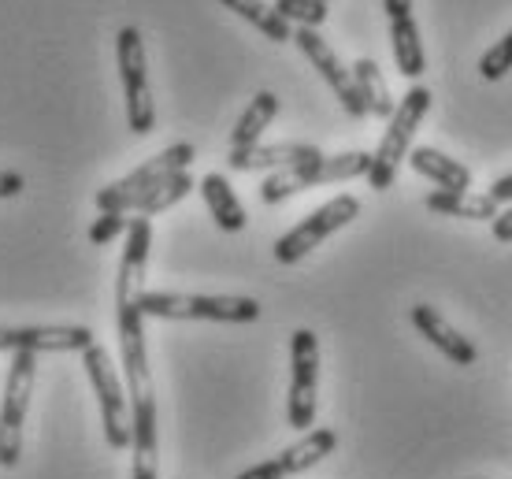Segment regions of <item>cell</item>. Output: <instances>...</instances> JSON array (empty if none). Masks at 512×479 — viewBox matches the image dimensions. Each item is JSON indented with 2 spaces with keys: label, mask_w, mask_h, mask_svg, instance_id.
Instances as JSON below:
<instances>
[{
  "label": "cell",
  "mask_w": 512,
  "mask_h": 479,
  "mask_svg": "<svg viewBox=\"0 0 512 479\" xmlns=\"http://www.w3.org/2000/svg\"><path fill=\"white\" fill-rule=\"evenodd\" d=\"M149 246H153V220L134 216L127 227V246L116 275V331L119 357H123V379H127L130 402V450H134V479H156V394L153 372H149V350H145V327H141V290H145V268H149Z\"/></svg>",
  "instance_id": "cell-1"
},
{
  "label": "cell",
  "mask_w": 512,
  "mask_h": 479,
  "mask_svg": "<svg viewBox=\"0 0 512 479\" xmlns=\"http://www.w3.org/2000/svg\"><path fill=\"white\" fill-rule=\"evenodd\" d=\"M141 316L156 320H212V324H253L260 320V301L238 294H171L141 290Z\"/></svg>",
  "instance_id": "cell-2"
},
{
  "label": "cell",
  "mask_w": 512,
  "mask_h": 479,
  "mask_svg": "<svg viewBox=\"0 0 512 479\" xmlns=\"http://www.w3.org/2000/svg\"><path fill=\"white\" fill-rule=\"evenodd\" d=\"M427 112H431V90H427V86H412V90L401 97V104L394 108L383 142H379V149L372 153V168H368V186H372V190L383 194V190L394 186L397 168H401V160L409 156L412 138H416V130H420Z\"/></svg>",
  "instance_id": "cell-3"
},
{
  "label": "cell",
  "mask_w": 512,
  "mask_h": 479,
  "mask_svg": "<svg viewBox=\"0 0 512 479\" xmlns=\"http://www.w3.org/2000/svg\"><path fill=\"white\" fill-rule=\"evenodd\" d=\"M368 168H372V153L316 156V160H308V164H297V168L268 175V182L260 186V201H264V205H279V201L301 194V190H312V186L360 179V175H368Z\"/></svg>",
  "instance_id": "cell-4"
},
{
  "label": "cell",
  "mask_w": 512,
  "mask_h": 479,
  "mask_svg": "<svg viewBox=\"0 0 512 479\" xmlns=\"http://www.w3.org/2000/svg\"><path fill=\"white\" fill-rule=\"evenodd\" d=\"M38 376V353H15L0 398V468H15L23 457V420L34 394Z\"/></svg>",
  "instance_id": "cell-5"
},
{
  "label": "cell",
  "mask_w": 512,
  "mask_h": 479,
  "mask_svg": "<svg viewBox=\"0 0 512 479\" xmlns=\"http://www.w3.org/2000/svg\"><path fill=\"white\" fill-rule=\"evenodd\" d=\"M116 64L127 93V127L134 134H149L156 127V104L149 93V60L138 26H123L116 34Z\"/></svg>",
  "instance_id": "cell-6"
},
{
  "label": "cell",
  "mask_w": 512,
  "mask_h": 479,
  "mask_svg": "<svg viewBox=\"0 0 512 479\" xmlns=\"http://www.w3.org/2000/svg\"><path fill=\"white\" fill-rule=\"evenodd\" d=\"M316 390H320V338L308 327L290 335V402L286 420L294 431H312L316 424Z\"/></svg>",
  "instance_id": "cell-7"
},
{
  "label": "cell",
  "mask_w": 512,
  "mask_h": 479,
  "mask_svg": "<svg viewBox=\"0 0 512 479\" xmlns=\"http://www.w3.org/2000/svg\"><path fill=\"white\" fill-rule=\"evenodd\" d=\"M82 364H86V376H90L93 390H97V402H101V428L104 442L112 450H127L130 446V402L127 387L119 383L112 357L104 346L93 342L90 350H82Z\"/></svg>",
  "instance_id": "cell-8"
},
{
  "label": "cell",
  "mask_w": 512,
  "mask_h": 479,
  "mask_svg": "<svg viewBox=\"0 0 512 479\" xmlns=\"http://www.w3.org/2000/svg\"><path fill=\"white\" fill-rule=\"evenodd\" d=\"M357 216H360V201L353 194L331 197V201L316 208L308 220L297 223L294 231L282 234L279 242H275V260H279V264H297V260H305L320 242H327L334 231L349 227Z\"/></svg>",
  "instance_id": "cell-9"
},
{
  "label": "cell",
  "mask_w": 512,
  "mask_h": 479,
  "mask_svg": "<svg viewBox=\"0 0 512 479\" xmlns=\"http://www.w3.org/2000/svg\"><path fill=\"white\" fill-rule=\"evenodd\" d=\"M193 156H197V149H193L190 142L167 145L164 153L149 156L141 168L130 171L127 179H119V182H112V186L97 190L93 205L101 208V212H108V208L116 205V201H123V197H134V194H141V190H149V186H160V182L171 179V175H179V171H190Z\"/></svg>",
  "instance_id": "cell-10"
},
{
  "label": "cell",
  "mask_w": 512,
  "mask_h": 479,
  "mask_svg": "<svg viewBox=\"0 0 512 479\" xmlns=\"http://www.w3.org/2000/svg\"><path fill=\"white\" fill-rule=\"evenodd\" d=\"M297 41V49L305 52V60L316 71H320V78L327 82L334 90V97L342 101V108H346L353 119H364L368 116V108H364V101H360V93H357V82H353V71H349L342 60H338V52L327 45V41L316 34V30H308V26H297L294 30V38Z\"/></svg>",
  "instance_id": "cell-11"
},
{
  "label": "cell",
  "mask_w": 512,
  "mask_h": 479,
  "mask_svg": "<svg viewBox=\"0 0 512 479\" xmlns=\"http://www.w3.org/2000/svg\"><path fill=\"white\" fill-rule=\"evenodd\" d=\"M93 346V331L78 324L60 327H0V353H82Z\"/></svg>",
  "instance_id": "cell-12"
},
{
  "label": "cell",
  "mask_w": 512,
  "mask_h": 479,
  "mask_svg": "<svg viewBox=\"0 0 512 479\" xmlns=\"http://www.w3.org/2000/svg\"><path fill=\"white\" fill-rule=\"evenodd\" d=\"M334 446H338V435L331 428H312L305 431V439L294 442V446H286L279 457H271V461H260V465L245 468L238 479H290L297 472H308L312 465H320L323 457L334 454Z\"/></svg>",
  "instance_id": "cell-13"
},
{
  "label": "cell",
  "mask_w": 512,
  "mask_h": 479,
  "mask_svg": "<svg viewBox=\"0 0 512 479\" xmlns=\"http://www.w3.org/2000/svg\"><path fill=\"white\" fill-rule=\"evenodd\" d=\"M409 316H412V327H416V331H420V335L427 338V342H431L446 361L461 364V368H468V364L479 361V350H475L472 342H468L457 327L449 324L435 305H412Z\"/></svg>",
  "instance_id": "cell-14"
},
{
  "label": "cell",
  "mask_w": 512,
  "mask_h": 479,
  "mask_svg": "<svg viewBox=\"0 0 512 479\" xmlns=\"http://www.w3.org/2000/svg\"><path fill=\"white\" fill-rule=\"evenodd\" d=\"M323 156L316 145L305 142H279V145H249V149H231L227 164L231 171H286L297 164H308Z\"/></svg>",
  "instance_id": "cell-15"
},
{
  "label": "cell",
  "mask_w": 512,
  "mask_h": 479,
  "mask_svg": "<svg viewBox=\"0 0 512 479\" xmlns=\"http://www.w3.org/2000/svg\"><path fill=\"white\" fill-rule=\"evenodd\" d=\"M193 186V175L190 171H179V175H171V179H164L160 186H149V190H141V194L134 197H123V201H116V205L108 208V212H138V216H160V212H167V208H175L182 201V197L190 194Z\"/></svg>",
  "instance_id": "cell-16"
},
{
  "label": "cell",
  "mask_w": 512,
  "mask_h": 479,
  "mask_svg": "<svg viewBox=\"0 0 512 479\" xmlns=\"http://www.w3.org/2000/svg\"><path fill=\"white\" fill-rule=\"evenodd\" d=\"M409 164L416 175L435 182L438 190H468V186H472V171L464 168L457 156L438 153V149H431V145L409 149Z\"/></svg>",
  "instance_id": "cell-17"
},
{
  "label": "cell",
  "mask_w": 512,
  "mask_h": 479,
  "mask_svg": "<svg viewBox=\"0 0 512 479\" xmlns=\"http://www.w3.org/2000/svg\"><path fill=\"white\" fill-rule=\"evenodd\" d=\"M197 190H201V197H205V205H208V212H212V220L223 227V231H231V234H238L245 227V208H242V201H238V194H234V186L223 175H205V179L197 182Z\"/></svg>",
  "instance_id": "cell-18"
},
{
  "label": "cell",
  "mask_w": 512,
  "mask_h": 479,
  "mask_svg": "<svg viewBox=\"0 0 512 479\" xmlns=\"http://www.w3.org/2000/svg\"><path fill=\"white\" fill-rule=\"evenodd\" d=\"M423 205L438 216H457V220H494L498 201L490 194H472V190H435L427 194Z\"/></svg>",
  "instance_id": "cell-19"
},
{
  "label": "cell",
  "mask_w": 512,
  "mask_h": 479,
  "mask_svg": "<svg viewBox=\"0 0 512 479\" xmlns=\"http://www.w3.org/2000/svg\"><path fill=\"white\" fill-rule=\"evenodd\" d=\"M390 45H394L397 71H401L405 78H420L423 67H427V56H423L420 26H416L412 15H405V19H390Z\"/></svg>",
  "instance_id": "cell-20"
},
{
  "label": "cell",
  "mask_w": 512,
  "mask_h": 479,
  "mask_svg": "<svg viewBox=\"0 0 512 479\" xmlns=\"http://www.w3.org/2000/svg\"><path fill=\"white\" fill-rule=\"evenodd\" d=\"M279 116V97L268 90H260L249 101V108L242 112L238 127L231 130V149H249V145H260V134L271 127V119Z\"/></svg>",
  "instance_id": "cell-21"
},
{
  "label": "cell",
  "mask_w": 512,
  "mask_h": 479,
  "mask_svg": "<svg viewBox=\"0 0 512 479\" xmlns=\"http://www.w3.org/2000/svg\"><path fill=\"white\" fill-rule=\"evenodd\" d=\"M353 82H357V93L364 108H368V116H379V119H390L394 116V97H390V86H386L383 71L375 60H357L353 64Z\"/></svg>",
  "instance_id": "cell-22"
},
{
  "label": "cell",
  "mask_w": 512,
  "mask_h": 479,
  "mask_svg": "<svg viewBox=\"0 0 512 479\" xmlns=\"http://www.w3.org/2000/svg\"><path fill=\"white\" fill-rule=\"evenodd\" d=\"M223 8H231L234 15H242L245 23H253L264 38L271 41H290L294 38V30H290V23L282 19L271 4H264V0H219Z\"/></svg>",
  "instance_id": "cell-23"
},
{
  "label": "cell",
  "mask_w": 512,
  "mask_h": 479,
  "mask_svg": "<svg viewBox=\"0 0 512 479\" xmlns=\"http://www.w3.org/2000/svg\"><path fill=\"white\" fill-rule=\"evenodd\" d=\"M271 8H275L286 23L308 26V30H316L320 23H327V4H323V0H275Z\"/></svg>",
  "instance_id": "cell-24"
},
{
  "label": "cell",
  "mask_w": 512,
  "mask_h": 479,
  "mask_svg": "<svg viewBox=\"0 0 512 479\" xmlns=\"http://www.w3.org/2000/svg\"><path fill=\"white\" fill-rule=\"evenodd\" d=\"M509 71H512V30L498 45H490V49L479 56V75L487 78V82H498V78H505Z\"/></svg>",
  "instance_id": "cell-25"
},
{
  "label": "cell",
  "mask_w": 512,
  "mask_h": 479,
  "mask_svg": "<svg viewBox=\"0 0 512 479\" xmlns=\"http://www.w3.org/2000/svg\"><path fill=\"white\" fill-rule=\"evenodd\" d=\"M130 220L123 216V212H101L97 220H93L90 227V242L93 246H108L112 238H119V234H127Z\"/></svg>",
  "instance_id": "cell-26"
},
{
  "label": "cell",
  "mask_w": 512,
  "mask_h": 479,
  "mask_svg": "<svg viewBox=\"0 0 512 479\" xmlns=\"http://www.w3.org/2000/svg\"><path fill=\"white\" fill-rule=\"evenodd\" d=\"M26 190V179L19 171H0V201H8V197H19Z\"/></svg>",
  "instance_id": "cell-27"
},
{
  "label": "cell",
  "mask_w": 512,
  "mask_h": 479,
  "mask_svg": "<svg viewBox=\"0 0 512 479\" xmlns=\"http://www.w3.org/2000/svg\"><path fill=\"white\" fill-rule=\"evenodd\" d=\"M490 223H494V238H498V242H512V205L505 208V212H498Z\"/></svg>",
  "instance_id": "cell-28"
},
{
  "label": "cell",
  "mask_w": 512,
  "mask_h": 479,
  "mask_svg": "<svg viewBox=\"0 0 512 479\" xmlns=\"http://www.w3.org/2000/svg\"><path fill=\"white\" fill-rule=\"evenodd\" d=\"M487 194L494 197L498 205H512V171H509V175H501V179L494 182V186H490Z\"/></svg>",
  "instance_id": "cell-29"
},
{
  "label": "cell",
  "mask_w": 512,
  "mask_h": 479,
  "mask_svg": "<svg viewBox=\"0 0 512 479\" xmlns=\"http://www.w3.org/2000/svg\"><path fill=\"white\" fill-rule=\"evenodd\" d=\"M383 8L390 19H405V15H412V0H383Z\"/></svg>",
  "instance_id": "cell-30"
},
{
  "label": "cell",
  "mask_w": 512,
  "mask_h": 479,
  "mask_svg": "<svg viewBox=\"0 0 512 479\" xmlns=\"http://www.w3.org/2000/svg\"><path fill=\"white\" fill-rule=\"evenodd\" d=\"M323 4H331V0H323Z\"/></svg>",
  "instance_id": "cell-31"
}]
</instances>
